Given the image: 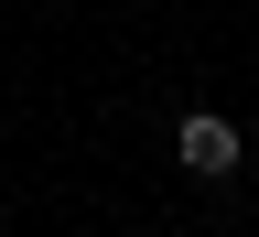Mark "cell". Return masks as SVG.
Returning <instances> with one entry per match:
<instances>
[{
	"instance_id": "cell-2",
	"label": "cell",
	"mask_w": 259,
	"mask_h": 237,
	"mask_svg": "<svg viewBox=\"0 0 259 237\" xmlns=\"http://www.w3.org/2000/svg\"><path fill=\"white\" fill-rule=\"evenodd\" d=\"M248 162H259V119H248Z\"/></svg>"
},
{
	"instance_id": "cell-1",
	"label": "cell",
	"mask_w": 259,
	"mask_h": 237,
	"mask_svg": "<svg viewBox=\"0 0 259 237\" xmlns=\"http://www.w3.org/2000/svg\"><path fill=\"white\" fill-rule=\"evenodd\" d=\"M173 162H184L194 183H227V173L248 162V119H216V108H184V119H173Z\"/></svg>"
}]
</instances>
